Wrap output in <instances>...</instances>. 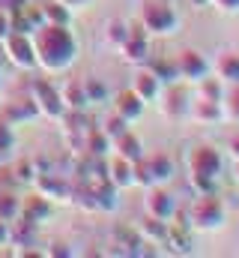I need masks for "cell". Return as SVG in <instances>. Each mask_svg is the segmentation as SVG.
Returning <instances> with one entry per match:
<instances>
[{"instance_id": "6da1fadb", "label": "cell", "mask_w": 239, "mask_h": 258, "mask_svg": "<svg viewBox=\"0 0 239 258\" xmlns=\"http://www.w3.org/2000/svg\"><path fill=\"white\" fill-rule=\"evenodd\" d=\"M33 51L36 63L45 72H63L75 60V36L66 30V24H39L33 33Z\"/></svg>"}, {"instance_id": "7a4b0ae2", "label": "cell", "mask_w": 239, "mask_h": 258, "mask_svg": "<svg viewBox=\"0 0 239 258\" xmlns=\"http://www.w3.org/2000/svg\"><path fill=\"white\" fill-rule=\"evenodd\" d=\"M185 219H188L191 225L203 228V231H215V228H221L224 219H227V204H224L215 192L194 195V201H191Z\"/></svg>"}, {"instance_id": "3957f363", "label": "cell", "mask_w": 239, "mask_h": 258, "mask_svg": "<svg viewBox=\"0 0 239 258\" xmlns=\"http://www.w3.org/2000/svg\"><path fill=\"white\" fill-rule=\"evenodd\" d=\"M141 24H144V30H150V33L168 36V33L177 30L179 18L168 3H162V0H147L144 9H141Z\"/></svg>"}, {"instance_id": "277c9868", "label": "cell", "mask_w": 239, "mask_h": 258, "mask_svg": "<svg viewBox=\"0 0 239 258\" xmlns=\"http://www.w3.org/2000/svg\"><path fill=\"white\" fill-rule=\"evenodd\" d=\"M3 48H6L9 63H15L18 69H33V66H36V51H33L30 33H15V30H9L6 39H3Z\"/></svg>"}, {"instance_id": "5b68a950", "label": "cell", "mask_w": 239, "mask_h": 258, "mask_svg": "<svg viewBox=\"0 0 239 258\" xmlns=\"http://www.w3.org/2000/svg\"><path fill=\"white\" fill-rule=\"evenodd\" d=\"M33 93H36V105H39V114H45L48 120H63L66 114V105H63V96L60 90L45 81V78H36L33 81Z\"/></svg>"}, {"instance_id": "8992f818", "label": "cell", "mask_w": 239, "mask_h": 258, "mask_svg": "<svg viewBox=\"0 0 239 258\" xmlns=\"http://www.w3.org/2000/svg\"><path fill=\"white\" fill-rule=\"evenodd\" d=\"M221 165H224L221 153H218L215 147H209V144H200V147H194V150L188 153V171H191V174L218 177V174H221Z\"/></svg>"}, {"instance_id": "52a82bcc", "label": "cell", "mask_w": 239, "mask_h": 258, "mask_svg": "<svg viewBox=\"0 0 239 258\" xmlns=\"http://www.w3.org/2000/svg\"><path fill=\"white\" fill-rule=\"evenodd\" d=\"M120 51L129 63H147L150 60V42H147L144 24H129V36L120 45Z\"/></svg>"}, {"instance_id": "ba28073f", "label": "cell", "mask_w": 239, "mask_h": 258, "mask_svg": "<svg viewBox=\"0 0 239 258\" xmlns=\"http://www.w3.org/2000/svg\"><path fill=\"white\" fill-rule=\"evenodd\" d=\"M144 207H147V216L162 219V222H168V219L177 216L174 198H171L168 192H162V189H156V186H150V192H147V198H144Z\"/></svg>"}, {"instance_id": "9c48e42d", "label": "cell", "mask_w": 239, "mask_h": 258, "mask_svg": "<svg viewBox=\"0 0 239 258\" xmlns=\"http://www.w3.org/2000/svg\"><path fill=\"white\" fill-rule=\"evenodd\" d=\"M33 180H36V189H39V195H45L48 201H51V198H63V201H69V198L75 195V189H69V186L60 180L57 174H51V171H39Z\"/></svg>"}, {"instance_id": "30bf717a", "label": "cell", "mask_w": 239, "mask_h": 258, "mask_svg": "<svg viewBox=\"0 0 239 258\" xmlns=\"http://www.w3.org/2000/svg\"><path fill=\"white\" fill-rule=\"evenodd\" d=\"M114 111H117L123 120H129V123H135L141 114H144V102L138 99V93L129 87V90H120L117 99H114Z\"/></svg>"}, {"instance_id": "8fae6325", "label": "cell", "mask_w": 239, "mask_h": 258, "mask_svg": "<svg viewBox=\"0 0 239 258\" xmlns=\"http://www.w3.org/2000/svg\"><path fill=\"white\" fill-rule=\"evenodd\" d=\"M33 117H39V105L33 102V99H18V102H12V105H6L3 108V120L12 126H18V123H27V120H33Z\"/></svg>"}, {"instance_id": "7c38bea8", "label": "cell", "mask_w": 239, "mask_h": 258, "mask_svg": "<svg viewBox=\"0 0 239 258\" xmlns=\"http://www.w3.org/2000/svg\"><path fill=\"white\" fill-rule=\"evenodd\" d=\"M21 216L27 222H33V225H39V222H45L51 216V201L45 195H30V198L21 201Z\"/></svg>"}, {"instance_id": "4fadbf2b", "label": "cell", "mask_w": 239, "mask_h": 258, "mask_svg": "<svg viewBox=\"0 0 239 258\" xmlns=\"http://www.w3.org/2000/svg\"><path fill=\"white\" fill-rule=\"evenodd\" d=\"M177 69H179V78L200 81V78L206 75V60H203L197 51H182L177 57Z\"/></svg>"}, {"instance_id": "5bb4252c", "label": "cell", "mask_w": 239, "mask_h": 258, "mask_svg": "<svg viewBox=\"0 0 239 258\" xmlns=\"http://www.w3.org/2000/svg\"><path fill=\"white\" fill-rule=\"evenodd\" d=\"M159 87H162V81H159L150 69L138 72V75H135V84H132V90L138 93V99H141L144 105L153 102V99H159Z\"/></svg>"}, {"instance_id": "9a60e30c", "label": "cell", "mask_w": 239, "mask_h": 258, "mask_svg": "<svg viewBox=\"0 0 239 258\" xmlns=\"http://www.w3.org/2000/svg\"><path fill=\"white\" fill-rule=\"evenodd\" d=\"M111 150L117 153V156H123V159H129V162H138L141 156H144V150H141V141L126 129L123 135H117V138H111Z\"/></svg>"}, {"instance_id": "2e32d148", "label": "cell", "mask_w": 239, "mask_h": 258, "mask_svg": "<svg viewBox=\"0 0 239 258\" xmlns=\"http://www.w3.org/2000/svg\"><path fill=\"white\" fill-rule=\"evenodd\" d=\"M84 153L93 156V159L108 156V153H111V135H108L105 129H90V132L84 135Z\"/></svg>"}, {"instance_id": "e0dca14e", "label": "cell", "mask_w": 239, "mask_h": 258, "mask_svg": "<svg viewBox=\"0 0 239 258\" xmlns=\"http://www.w3.org/2000/svg\"><path fill=\"white\" fill-rule=\"evenodd\" d=\"M60 96H63V105L69 111H81V108L90 105L87 102V93H84V81H66L63 90H60Z\"/></svg>"}, {"instance_id": "ac0fdd59", "label": "cell", "mask_w": 239, "mask_h": 258, "mask_svg": "<svg viewBox=\"0 0 239 258\" xmlns=\"http://www.w3.org/2000/svg\"><path fill=\"white\" fill-rule=\"evenodd\" d=\"M191 117L200 120V123H221L224 120V111H221V102L200 99V102H191Z\"/></svg>"}, {"instance_id": "d6986e66", "label": "cell", "mask_w": 239, "mask_h": 258, "mask_svg": "<svg viewBox=\"0 0 239 258\" xmlns=\"http://www.w3.org/2000/svg\"><path fill=\"white\" fill-rule=\"evenodd\" d=\"M108 180H111L117 189H123V186H135V183H132V162L114 153V159L108 162Z\"/></svg>"}, {"instance_id": "ffe728a7", "label": "cell", "mask_w": 239, "mask_h": 258, "mask_svg": "<svg viewBox=\"0 0 239 258\" xmlns=\"http://www.w3.org/2000/svg\"><path fill=\"white\" fill-rule=\"evenodd\" d=\"M144 162H147V168H150V174H153L156 183L171 180V174H174V162H171L168 153H153V156H147Z\"/></svg>"}, {"instance_id": "44dd1931", "label": "cell", "mask_w": 239, "mask_h": 258, "mask_svg": "<svg viewBox=\"0 0 239 258\" xmlns=\"http://www.w3.org/2000/svg\"><path fill=\"white\" fill-rule=\"evenodd\" d=\"M168 231H171V228H168V222H162V219L147 216V219L141 222V237H144V240H153L156 246H159V243H162V246L168 243Z\"/></svg>"}, {"instance_id": "7402d4cb", "label": "cell", "mask_w": 239, "mask_h": 258, "mask_svg": "<svg viewBox=\"0 0 239 258\" xmlns=\"http://www.w3.org/2000/svg\"><path fill=\"white\" fill-rule=\"evenodd\" d=\"M218 78L221 81H230V84H239V54H221L218 57Z\"/></svg>"}, {"instance_id": "603a6c76", "label": "cell", "mask_w": 239, "mask_h": 258, "mask_svg": "<svg viewBox=\"0 0 239 258\" xmlns=\"http://www.w3.org/2000/svg\"><path fill=\"white\" fill-rule=\"evenodd\" d=\"M15 216H21L18 195H12L9 189H0V219L3 222H15Z\"/></svg>"}, {"instance_id": "cb8c5ba5", "label": "cell", "mask_w": 239, "mask_h": 258, "mask_svg": "<svg viewBox=\"0 0 239 258\" xmlns=\"http://www.w3.org/2000/svg\"><path fill=\"white\" fill-rule=\"evenodd\" d=\"M150 72H153L159 81H168V84H177V78H179L177 60H165V57L153 60V63H150Z\"/></svg>"}, {"instance_id": "d4e9b609", "label": "cell", "mask_w": 239, "mask_h": 258, "mask_svg": "<svg viewBox=\"0 0 239 258\" xmlns=\"http://www.w3.org/2000/svg\"><path fill=\"white\" fill-rule=\"evenodd\" d=\"M42 15H45V24H69V6L60 0L42 3Z\"/></svg>"}, {"instance_id": "484cf974", "label": "cell", "mask_w": 239, "mask_h": 258, "mask_svg": "<svg viewBox=\"0 0 239 258\" xmlns=\"http://www.w3.org/2000/svg\"><path fill=\"white\" fill-rule=\"evenodd\" d=\"M162 108H165V114H168V117H179V114H182V108H185V96H182V90H179V87H171V90H168V96H165Z\"/></svg>"}, {"instance_id": "4316f807", "label": "cell", "mask_w": 239, "mask_h": 258, "mask_svg": "<svg viewBox=\"0 0 239 258\" xmlns=\"http://www.w3.org/2000/svg\"><path fill=\"white\" fill-rule=\"evenodd\" d=\"M200 93H203V99H212V102H221L224 99V84H221V78H200Z\"/></svg>"}, {"instance_id": "83f0119b", "label": "cell", "mask_w": 239, "mask_h": 258, "mask_svg": "<svg viewBox=\"0 0 239 258\" xmlns=\"http://www.w3.org/2000/svg\"><path fill=\"white\" fill-rule=\"evenodd\" d=\"M221 111H224L227 120L239 123V84H233L230 93H224V99H221Z\"/></svg>"}, {"instance_id": "f1b7e54d", "label": "cell", "mask_w": 239, "mask_h": 258, "mask_svg": "<svg viewBox=\"0 0 239 258\" xmlns=\"http://www.w3.org/2000/svg\"><path fill=\"white\" fill-rule=\"evenodd\" d=\"M84 93H87V102H105V99H108L105 84L96 81V78H87V81H84Z\"/></svg>"}, {"instance_id": "f546056e", "label": "cell", "mask_w": 239, "mask_h": 258, "mask_svg": "<svg viewBox=\"0 0 239 258\" xmlns=\"http://www.w3.org/2000/svg\"><path fill=\"white\" fill-rule=\"evenodd\" d=\"M126 36H129V24H126V21H117V18H114V21L108 24V42L120 48V45L126 42Z\"/></svg>"}, {"instance_id": "4dcf8cb0", "label": "cell", "mask_w": 239, "mask_h": 258, "mask_svg": "<svg viewBox=\"0 0 239 258\" xmlns=\"http://www.w3.org/2000/svg\"><path fill=\"white\" fill-rule=\"evenodd\" d=\"M188 180H191V186H194L197 195L215 192V177H209V174H188Z\"/></svg>"}, {"instance_id": "1f68e13d", "label": "cell", "mask_w": 239, "mask_h": 258, "mask_svg": "<svg viewBox=\"0 0 239 258\" xmlns=\"http://www.w3.org/2000/svg\"><path fill=\"white\" fill-rule=\"evenodd\" d=\"M21 12L27 15V21L33 24V30H36L39 24H45V15H42V3H30V0H27V3L21 6Z\"/></svg>"}, {"instance_id": "d6a6232c", "label": "cell", "mask_w": 239, "mask_h": 258, "mask_svg": "<svg viewBox=\"0 0 239 258\" xmlns=\"http://www.w3.org/2000/svg\"><path fill=\"white\" fill-rule=\"evenodd\" d=\"M33 177H36L33 165H30L27 159H18V162H15V180H18V183H30Z\"/></svg>"}, {"instance_id": "836d02e7", "label": "cell", "mask_w": 239, "mask_h": 258, "mask_svg": "<svg viewBox=\"0 0 239 258\" xmlns=\"http://www.w3.org/2000/svg\"><path fill=\"white\" fill-rule=\"evenodd\" d=\"M126 129H129V120H123V117H120L117 111H114V117H108V123H105V132H108L111 138H117V135H123Z\"/></svg>"}, {"instance_id": "e575fe53", "label": "cell", "mask_w": 239, "mask_h": 258, "mask_svg": "<svg viewBox=\"0 0 239 258\" xmlns=\"http://www.w3.org/2000/svg\"><path fill=\"white\" fill-rule=\"evenodd\" d=\"M12 144H15V132H12L9 123L3 120V123H0V153H9V150H12Z\"/></svg>"}, {"instance_id": "d590c367", "label": "cell", "mask_w": 239, "mask_h": 258, "mask_svg": "<svg viewBox=\"0 0 239 258\" xmlns=\"http://www.w3.org/2000/svg\"><path fill=\"white\" fill-rule=\"evenodd\" d=\"M6 33H9V12L0 9V42L6 39Z\"/></svg>"}, {"instance_id": "8d00e7d4", "label": "cell", "mask_w": 239, "mask_h": 258, "mask_svg": "<svg viewBox=\"0 0 239 258\" xmlns=\"http://www.w3.org/2000/svg\"><path fill=\"white\" fill-rule=\"evenodd\" d=\"M215 6H221V9H227V12H236L239 9V0H212Z\"/></svg>"}, {"instance_id": "74e56055", "label": "cell", "mask_w": 239, "mask_h": 258, "mask_svg": "<svg viewBox=\"0 0 239 258\" xmlns=\"http://www.w3.org/2000/svg\"><path fill=\"white\" fill-rule=\"evenodd\" d=\"M27 0H0V9L3 12H9V9H18V6H24Z\"/></svg>"}, {"instance_id": "f35d334b", "label": "cell", "mask_w": 239, "mask_h": 258, "mask_svg": "<svg viewBox=\"0 0 239 258\" xmlns=\"http://www.w3.org/2000/svg\"><path fill=\"white\" fill-rule=\"evenodd\" d=\"M6 243H9V222L0 219V246H6Z\"/></svg>"}, {"instance_id": "ab89813d", "label": "cell", "mask_w": 239, "mask_h": 258, "mask_svg": "<svg viewBox=\"0 0 239 258\" xmlns=\"http://www.w3.org/2000/svg\"><path fill=\"white\" fill-rule=\"evenodd\" d=\"M230 156L239 162V135H233V138H230Z\"/></svg>"}, {"instance_id": "60d3db41", "label": "cell", "mask_w": 239, "mask_h": 258, "mask_svg": "<svg viewBox=\"0 0 239 258\" xmlns=\"http://www.w3.org/2000/svg\"><path fill=\"white\" fill-rule=\"evenodd\" d=\"M60 3H66V6H69V9H75V6H84V3H87V0H60Z\"/></svg>"}, {"instance_id": "b9f144b4", "label": "cell", "mask_w": 239, "mask_h": 258, "mask_svg": "<svg viewBox=\"0 0 239 258\" xmlns=\"http://www.w3.org/2000/svg\"><path fill=\"white\" fill-rule=\"evenodd\" d=\"M48 255H69V249H60V243H54V249H51Z\"/></svg>"}, {"instance_id": "7bdbcfd3", "label": "cell", "mask_w": 239, "mask_h": 258, "mask_svg": "<svg viewBox=\"0 0 239 258\" xmlns=\"http://www.w3.org/2000/svg\"><path fill=\"white\" fill-rule=\"evenodd\" d=\"M191 3H194V6H206L209 0H191Z\"/></svg>"}, {"instance_id": "ee69618b", "label": "cell", "mask_w": 239, "mask_h": 258, "mask_svg": "<svg viewBox=\"0 0 239 258\" xmlns=\"http://www.w3.org/2000/svg\"><path fill=\"white\" fill-rule=\"evenodd\" d=\"M236 180H239V162H236Z\"/></svg>"}]
</instances>
